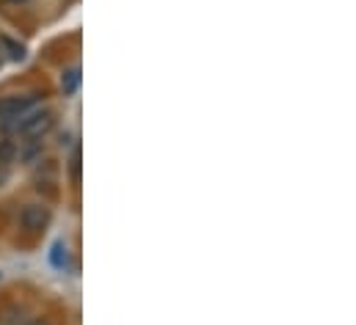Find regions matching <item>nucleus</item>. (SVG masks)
Returning a JSON list of instances; mask_svg holds the SVG:
<instances>
[{"label": "nucleus", "instance_id": "nucleus-1", "mask_svg": "<svg viewBox=\"0 0 356 325\" xmlns=\"http://www.w3.org/2000/svg\"><path fill=\"white\" fill-rule=\"evenodd\" d=\"M8 127L14 133L25 135V138H39V135H44L53 127V113L50 110H31V113L19 116L17 122H11Z\"/></svg>", "mask_w": 356, "mask_h": 325}, {"label": "nucleus", "instance_id": "nucleus-2", "mask_svg": "<svg viewBox=\"0 0 356 325\" xmlns=\"http://www.w3.org/2000/svg\"><path fill=\"white\" fill-rule=\"evenodd\" d=\"M36 105H39V94L6 97V99H0V119H3L6 124H11V122H17L19 116H25V113L36 110Z\"/></svg>", "mask_w": 356, "mask_h": 325}, {"label": "nucleus", "instance_id": "nucleus-6", "mask_svg": "<svg viewBox=\"0 0 356 325\" xmlns=\"http://www.w3.org/2000/svg\"><path fill=\"white\" fill-rule=\"evenodd\" d=\"M0 42H3V47L8 50V56H11L14 61H22V56H25V50H22V44H17V42H11L8 36H3Z\"/></svg>", "mask_w": 356, "mask_h": 325}, {"label": "nucleus", "instance_id": "nucleus-8", "mask_svg": "<svg viewBox=\"0 0 356 325\" xmlns=\"http://www.w3.org/2000/svg\"><path fill=\"white\" fill-rule=\"evenodd\" d=\"M31 325H50V323H47V320H33Z\"/></svg>", "mask_w": 356, "mask_h": 325}, {"label": "nucleus", "instance_id": "nucleus-4", "mask_svg": "<svg viewBox=\"0 0 356 325\" xmlns=\"http://www.w3.org/2000/svg\"><path fill=\"white\" fill-rule=\"evenodd\" d=\"M50 262H53V267H58V270H67V267H70V248H67V243L53 245V251H50Z\"/></svg>", "mask_w": 356, "mask_h": 325}, {"label": "nucleus", "instance_id": "nucleus-7", "mask_svg": "<svg viewBox=\"0 0 356 325\" xmlns=\"http://www.w3.org/2000/svg\"><path fill=\"white\" fill-rule=\"evenodd\" d=\"M14 155H17V147H14V141H0V165L11 162V160H14Z\"/></svg>", "mask_w": 356, "mask_h": 325}, {"label": "nucleus", "instance_id": "nucleus-3", "mask_svg": "<svg viewBox=\"0 0 356 325\" xmlns=\"http://www.w3.org/2000/svg\"><path fill=\"white\" fill-rule=\"evenodd\" d=\"M50 224V210L44 204H28L22 212H19V226L25 232H42L44 226Z\"/></svg>", "mask_w": 356, "mask_h": 325}, {"label": "nucleus", "instance_id": "nucleus-5", "mask_svg": "<svg viewBox=\"0 0 356 325\" xmlns=\"http://www.w3.org/2000/svg\"><path fill=\"white\" fill-rule=\"evenodd\" d=\"M78 85H81V69H78V67H72V69H67V72L61 75V91H64L67 97L75 94Z\"/></svg>", "mask_w": 356, "mask_h": 325}]
</instances>
